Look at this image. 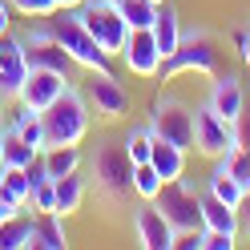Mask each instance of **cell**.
I'll list each match as a JSON object with an SVG mask.
<instances>
[{
	"label": "cell",
	"mask_w": 250,
	"mask_h": 250,
	"mask_svg": "<svg viewBox=\"0 0 250 250\" xmlns=\"http://www.w3.org/2000/svg\"><path fill=\"white\" fill-rule=\"evenodd\" d=\"M24 33H28V37H49V41H57L61 49L73 57V65H81V69H89V73H113V69H109V53L89 37V28L77 21V12L69 17V8H57V12H49V17H33V24H28Z\"/></svg>",
	"instance_id": "6da1fadb"
},
{
	"label": "cell",
	"mask_w": 250,
	"mask_h": 250,
	"mask_svg": "<svg viewBox=\"0 0 250 250\" xmlns=\"http://www.w3.org/2000/svg\"><path fill=\"white\" fill-rule=\"evenodd\" d=\"M41 121H44V142H49V146H81L85 133H89V125H93V109L85 101V93L69 85L41 113ZM49 146H44V149H49Z\"/></svg>",
	"instance_id": "7a4b0ae2"
},
{
	"label": "cell",
	"mask_w": 250,
	"mask_h": 250,
	"mask_svg": "<svg viewBox=\"0 0 250 250\" xmlns=\"http://www.w3.org/2000/svg\"><path fill=\"white\" fill-rule=\"evenodd\" d=\"M89 169H93V178H97V194L101 198L125 202L133 194V162H129V153H125V146L97 142V149H93V158H89Z\"/></svg>",
	"instance_id": "3957f363"
},
{
	"label": "cell",
	"mask_w": 250,
	"mask_h": 250,
	"mask_svg": "<svg viewBox=\"0 0 250 250\" xmlns=\"http://www.w3.org/2000/svg\"><path fill=\"white\" fill-rule=\"evenodd\" d=\"M174 73H222V41H218L210 28H194V33H182L178 53L166 61V77Z\"/></svg>",
	"instance_id": "277c9868"
},
{
	"label": "cell",
	"mask_w": 250,
	"mask_h": 250,
	"mask_svg": "<svg viewBox=\"0 0 250 250\" xmlns=\"http://www.w3.org/2000/svg\"><path fill=\"white\" fill-rule=\"evenodd\" d=\"M73 12H77V21L89 28V37L97 41L109 57H117V53H121L125 37H129V24H125L121 8H117V0H85V4H81V8H73Z\"/></svg>",
	"instance_id": "5b68a950"
},
{
	"label": "cell",
	"mask_w": 250,
	"mask_h": 250,
	"mask_svg": "<svg viewBox=\"0 0 250 250\" xmlns=\"http://www.w3.org/2000/svg\"><path fill=\"white\" fill-rule=\"evenodd\" d=\"M198 194H202V190H198L194 182H186V178L166 182L162 190H158L153 206L166 214V222L174 226V234H178V230H202V206H198Z\"/></svg>",
	"instance_id": "8992f818"
},
{
	"label": "cell",
	"mask_w": 250,
	"mask_h": 250,
	"mask_svg": "<svg viewBox=\"0 0 250 250\" xmlns=\"http://www.w3.org/2000/svg\"><path fill=\"white\" fill-rule=\"evenodd\" d=\"M149 129L190 153L194 149V109L186 105V101H178V97H162V101H153Z\"/></svg>",
	"instance_id": "52a82bcc"
},
{
	"label": "cell",
	"mask_w": 250,
	"mask_h": 250,
	"mask_svg": "<svg viewBox=\"0 0 250 250\" xmlns=\"http://www.w3.org/2000/svg\"><path fill=\"white\" fill-rule=\"evenodd\" d=\"M234 146H238V137H234L230 121H222L210 105L194 109V153L214 162V158H222V153H230Z\"/></svg>",
	"instance_id": "ba28073f"
},
{
	"label": "cell",
	"mask_w": 250,
	"mask_h": 250,
	"mask_svg": "<svg viewBox=\"0 0 250 250\" xmlns=\"http://www.w3.org/2000/svg\"><path fill=\"white\" fill-rule=\"evenodd\" d=\"M85 101L101 121H121L125 109H129V93L121 89V81L113 73H93V81L85 89Z\"/></svg>",
	"instance_id": "9c48e42d"
},
{
	"label": "cell",
	"mask_w": 250,
	"mask_h": 250,
	"mask_svg": "<svg viewBox=\"0 0 250 250\" xmlns=\"http://www.w3.org/2000/svg\"><path fill=\"white\" fill-rule=\"evenodd\" d=\"M65 89H69V77H65V73H53V69H28L24 85H21V93H17V101H21L24 109H33V113H44V109H49Z\"/></svg>",
	"instance_id": "30bf717a"
},
{
	"label": "cell",
	"mask_w": 250,
	"mask_h": 250,
	"mask_svg": "<svg viewBox=\"0 0 250 250\" xmlns=\"http://www.w3.org/2000/svg\"><path fill=\"white\" fill-rule=\"evenodd\" d=\"M117 57L137 77H158L162 73V53H158V41H153L149 28H129V37H125V44H121Z\"/></svg>",
	"instance_id": "8fae6325"
},
{
	"label": "cell",
	"mask_w": 250,
	"mask_h": 250,
	"mask_svg": "<svg viewBox=\"0 0 250 250\" xmlns=\"http://www.w3.org/2000/svg\"><path fill=\"white\" fill-rule=\"evenodd\" d=\"M28 77V57L21 37H0V97H17Z\"/></svg>",
	"instance_id": "7c38bea8"
},
{
	"label": "cell",
	"mask_w": 250,
	"mask_h": 250,
	"mask_svg": "<svg viewBox=\"0 0 250 250\" xmlns=\"http://www.w3.org/2000/svg\"><path fill=\"white\" fill-rule=\"evenodd\" d=\"M133 230H137V246H146V250H174V226L166 222V214L153 206V202H146V206L133 214Z\"/></svg>",
	"instance_id": "4fadbf2b"
},
{
	"label": "cell",
	"mask_w": 250,
	"mask_h": 250,
	"mask_svg": "<svg viewBox=\"0 0 250 250\" xmlns=\"http://www.w3.org/2000/svg\"><path fill=\"white\" fill-rule=\"evenodd\" d=\"M206 105L214 109L222 121H238V113L246 109V97H242V81L234 73H218L214 77V85H210V97H206Z\"/></svg>",
	"instance_id": "5bb4252c"
},
{
	"label": "cell",
	"mask_w": 250,
	"mask_h": 250,
	"mask_svg": "<svg viewBox=\"0 0 250 250\" xmlns=\"http://www.w3.org/2000/svg\"><path fill=\"white\" fill-rule=\"evenodd\" d=\"M21 41H24V57H28V69H53V73H73V57L61 49L57 41H49V37H28V33H21Z\"/></svg>",
	"instance_id": "9a60e30c"
},
{
	"label": "cell",
	"mask_w": 250,
	"mask_h": 250,
	"mask_svg": "<svg viewBox=\"0 0 250 250\" xmlns=\"http://www.w3.org/2000/svg\"><path fill=\"white\" fill-rule=\"evenodd\" d=\"M198 206H202V230H222V234H234V238H238L242 222H238V210H234V206L218 202L210 190L198 194Z\"/></svg>",
	"instance_id": "2e32d148"
},
{
	"label": "cell",
	"mask_w": 250,
	"mask_h": 250,
	"mask_svg": "<svg viewBox=\"0 0 250 250\" xmlns=\"http://www.w3.org/2000/svg\"><path fill=\"white\" fill-rule=\"evenodd\" d=\"M149 166L158 169V178H162V182H178V178H186V149H182V146H174V142H166V137H158V133H153Z\"/></svg>",
	"instance_id": "e0dca14e"
},
{
	"label": "cell",
	"mask_w": 250,
	"mask_h": 250,
	"mask_svg": "<svg viewBox=\"0 0 250 250\" xmlns=\"http://www.w3.org/2000/svg\"><path fill=\"white\" fill-rule=\"evenodd\" d=\"M149 33H153V41H158V53H162V61H169L178 53V41H182V21H178V12L166 4H158V17H153V24H149Z\"/></svg>",
	"instance_id": "ac0fdd59"
},
{
	"label": "cell",
	"mask_w": 250,
	"mask_h": 250,
	"mask_svg": "<svg viewBox=\"0 0 250 250\" xmlns=\"http://www.w3.org/2000/svg\"><path fill=\"white\" fill-rule=\"evenodd\" d=\"M28 246H41V250H65V246H69L65 214H37V218H33V238H28Z\"/></svg>",
	"instance_id": "d6986e66"
},
{
	"label": "cell",
	"mask_w": 250,
	"mask_h": 250,
	"mask_svg": "<svg viewBox=\"0 0 250 250\" xmlns=\"http://www.w3.org/2000/svg\"><path fill=\"white\" fill-rule=\"evenodd\" d=\"M53 190H57V214H77L81 210V202H85V178L77 174H65V178H53Z\"/></svg>",
	"instance_id": "ffe728a7"
},
{
	"label": "cell",
	"mask_w": 250,
	"mask_h": 250,
	"mask_svg": "<svg viewBox=\"0 0 250 250\" xmlns=\"http://www.w3.org/2000/svg\"><path fill=\"white\" fill-rule=\"evenodd\" d=\"M41 162L49 178H65L73 169H81V146H49L41 149Z\"/></svg>",
	"instance_id": "44dd1931"
},
{
	"label": "cell",
	"mask_w": 250,
	"mask_h": 250,
	"mask_svg": "<svg viewBox=\"0 0 250 250\" xmlns=\"http://www.w3.org/2000/svg\"><path fill=\"white\" fill-rule=\"evenodd\" d=\"M41 158V149H33L28 142H21V133L12 129V125H4V166L8 169H28Z\"/></svg>",
	"instance_id": "7402d4cb"
},
{
	"label": "cell",
	"mask_w": 250,
	"mask_h": 250,
	"mask_svg": "<svg viewBox=\"0 0 250 250\" xmlns=\"http://www.w3.org/2000/svg\"><path fill=\"white\" fill-rule=\"evenodd\" d=\"M33 238V218L12 214L8 222H0V250H24Z\"/></svg>",
	"instance_id": "603a6c76"
},
{
	"label": "cell",
	"mask_w": 250,
	"mask_h": 250,
	"mask_svg": "<svg viewBox=\"0 0 250 250\" xmlns=\"http://www.w3.org/2000/svg\"><path fill=\"white\" fill-rule=\"evenodd\" d=\"M0 186L8 190V198L17 202L21 210H28V198H33V174L28 169H0Z\"/></svg>",
	"instance_id": "cb8c5ba5"
},
{
	"label": "cell",
	"mask_w": 250,
	"mask_h": 250,
	"mask_svg": "<svg viewBox=\"0 0 250 250\" xmlns=\"http://www.w3.org/2000/svg\"><path fill=\"white\" fill-rule=\"evenodd\" d=\"M206 190H210L218 202L234 206V210H238V202H242V186H238V182H234L226 169H222V162H214V169H210V186H206Z\"/></svg>",
	"instance_id": "d4e9b609"
},
{
	"label": "cell",
	"mask_w": 250,
	"mask_h": 250,
	"mask_svg": "<svg viewBox=\"0 0 250 250\" xmlns=\"http://www.w3.org/2000/svg\"><path fill=\"white\" fill-rule=\"evenodd\" d=\"M12 129H17L21 142H28L33 149H44V146H49V142H44V121H41V113H33V109H24V105H21L17 121H12Z\"/></svg>",
	"instance_id": "484cf974"
},
{
	"label": "cell",
	"mask_w": 250,
	"mask_h": 250,
	"mask_svg": "<svg viewBox=\"0 0 250 250\" xmlns=\"http://www.w3.org/2000/svg\"><path fill=\"white\" fill-rule=\"evenodd\" d=\"M117 8H121V17L129 28H149L153 17H158V4L153 0H117Z\"/></svg>",
	"instance_id": "4316f807"
},
{
	"label": "cell",
	"mask_w": 250,
	"mask_h": 250,
	"mask_svg": "<svg viewBox=\"0 0 250 250\" xmlns=\"http://www.w3.org/2000/svg\"><path fill=\"white\" fill-rule=\"evenodd\" d=\"M125 153H129V162L133 166H142V162H149V149H153V129L149 125H137V129H129L125 133Z\"/></svg>",
	"instance_id": "83f0119b"
},
{
	"label": "cell",
	"mask_w": 250,
	"mask_h": 250,
	"mask_svg": "<svg viewBox=\"0 0 250 250\" xmlns=\"http://www.w3.org/2000/svg\"><path fill=\"white\" fill-rule=\"evenodd\" d=\"M214 162H222V169H226V174H230L234 182L242 186V190L250 186V149H242V146H234L230 153H222V158H214Z\"/></svg>",
	"instance_id": "f1b7e54d"
},
{
	"label": "cell",
	"mask_w": 250,
	"mask_h": 250,
	"mask_svg": "<svg viewBox=\"0 0 250 250\" xmlns=\"http://www.w3.org/2000/svg\"><path fill=\"white\" fill-rule=\"evenodd\" d=\"M162 178H158V169H153L149 162H142V166H133V194L142 198V202H153L158 198V190H162Z\"/></svg>",
	"instance_id": "f546056e"
},
{
	"label": "cell",
	"mask_w": 250,
	"mask_h": 250,
	"mask_svg": "<svg viewBox=\"0 0 250 250\" xmlns=\"http://www.w3.org/2000/svg\"><path fill=\"white\" fill-rule=\"evenodd\" d=\"M28 210H37V214H57V190H53V178H49V174L33 182V198H28Z\"/></svg>",
	"instance_id": "4dcf8cb0"
},
{
	"label": "cell",
	"mask_w": 250,
	"mask_h": 250,
	"mask_svg": "<svg viewBox=\"0 0 250 250\" xmlns=\"http://www.w3.org/2000/svg\"><path fill=\"white\" fill-rule=\"evenodd\" d=\"M12 8L21 12V17H49V12H57V0H8Z\"/></svg>",
	"instance_id": "1f68e13d"
},
{
	"label": "cell",
	"mask_w": 250,
	"mask_h": 250,
	"mask_svg": "<svg viewBox=\"0 0 250 250\" xmlns=\"http://www.w3.org/2000/svg\"><path fill=\"white\" fill-rule=\"evenodd\" d=\"M202 250H234V234H222V230H202Z\"/></svg>",
	"instance_id": "d6a6232c"
},
{
	"label": "cell",
	"mask_w": 250,
	"mask_h": 250,
	"mask_svg": "<svg viewBox=\"0 0 250 250\" xmlns=\"http://www.w3.org/2000/svg\"><path fill=\"white\" fill-rule=\"evenodd\" d=\"M234 137H238V146L250 149V109H242L238 121H234Z\"/></svg>",
	"instance_id": "836d02e7"
},
{
	"label": "cell",
	"mask_w": 250,
	"mask_h": 250,
	"mask_svg": "<svg viewBox=\"0 0 250 250\" xmlns=\"http://www.w3.org/2000/svg\"><path fill=\"white\" fill-rule=\"evenodd\" d=\"M8 28H12V4L0 0V37H8Z\"/></svg>",
	"instance_id": "e575fe53"
},
{
	"label": "cell",
	"mask_w": 250,
	"mask_h": 250,
	"mask_svg": "<svg viewBox=\"0 0 250 250\" xmlns=\"http://www.w3.org/2000/svg\"><path fill=\"white\" fill-rule=\"evenodd\" d=\"M238 222H242V226H250V186L242 190V202H238Z\"/></svg>",
	"instance_id": "d590c367"
},
{
	"label": "cell",
	"mask_w": 250,
	"mask_h": 250,
	"mask_svg": "<svg viewBox=\"0 0 250 250\" xmlns=\"http://www.w3.org/2000/svg\"><path fill=\"white\" fill-rule=\"evenodd\" d=\"M246 37H250V28H238V33H234V49H242Z\"/></svg>",
	"instance_id": "8d00e7d4"
},
{
	"label": "cell",
	"mask_w": 250,
	"mask_h": 250,
	"mask_svg": "<svg viewBox=\"0 0 250 250\" xmlns=\"http://www.w3.org/2000/svg\"><path fill=\"white\" fill-rule=\"evenodd\" d=\"M238 57H242V65L250 69V37H246V44H242V49H238Z\"/></svg>",
	"instance_id": "74e56055"
},
{
	"label": "cell",
	"mask_w": 250,
	"mask_h": 250,
	"mask_svg": "<svg viewBox=\"0 0 250 250\" xmlns=\"http://www.w3.org/2000/svg\"><path fill=\"white\" fill-rule=\"evenodd\" d=\"M81 4H85V0H57V8H69V12H73V8H81Z\"/></svg>",
	"instance_id": "f35d334b"
},
{
	"label": "cell",
	"mask_w": 250,
	"mask_h": 250,
	"mask_svg": "<svg viewBox=\"0 0 250 250\" xmlns=\"http://www.w3.org/2000/svg\"><path fill=\"white\" fill-rule=\"evenodd\" d=\"M0 169H4V125H0Z\"/></svg>",
	"instance_id": "ab89813d"
},
{
	"label": "cell",
	"mask_w": 250,
	"mask_h": 250,
	"mask_svg": "<svg viewBox=\"0 0 250 250\" xmlns=\"http://www.w3.org/2000/svg\"><path fill=\"white\" fill-rule=\"evenodd\" d=\"M0 125H4V97H0Z\"/></svg>",
	"instance_id": "60d3db41"
},
{
	"label": "cell",
	"mask_w": 250,
	"mask_h": 250,
	"mask_svg": "<svg viewBox=\"0 0 250 250\" xmlns=\"http://www.w3.org/2000/svg\"><path fill=\"white\" fill-rule=\"evenodd\" d=\"M0 222H8V214H4V210H0Z\"/></svg>",
	"instance_id": "b9f144b4"
},
{
	"label": "cell",
	"mask_w": 250,
	"mask_h": 250,
	"mask_svg": "<svg viewBox=\"0 0 250 250\" xmlns=\"http://www.w3.org/2000/svg\"><path fill=\"white\" fill-rule=\"evenodd\" d=\"M153 4H162V0H153Z\"/></svg>",
	"instance_id": "7bdbcfd3"
},
{
	"label": "cell",
	"mask_w": 250,
	"mask_h": 250,
	"mask_svg": "<svg viewBox=\"0 0 250 250\" xmlns=\"http://www.w3.org/2000/svg\"><path fill=\"white\" fill-rule=\"evenodd\" d=\"M246 234H250V226H246Z\"/></svg>",
	"instance_id": "ee69618b"
}]
</instances>
